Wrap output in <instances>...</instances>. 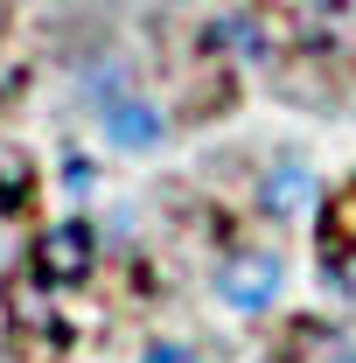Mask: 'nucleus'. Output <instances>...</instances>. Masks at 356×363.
Returning a JSON list of instances; mask_svg holds the SVG:
<instances>
[{
	"instance_id": "obj_8",
	"label": "nucleus",
	"mask_w": 356,
	"mask_h": 363,
	"mask_svg": "<svg viewBox=\"0 0 356 363\" xmlns=\"http://www.w3.org/2000/svg\"><path fill=\"white\" fill-rule=\"evenodd\" d=\"M0 35H7V0H0Z\"/></svg>"
},
{
	"instance_id": "obj_3",
	"label": "nucleus",
	"mask_w": 356,
	"mask_h": 363,
	"mask_svg": "<svg viewBox=\"0 0 356 363\" xmlns=\"http://www.w3.org/2000/svg\"><path fill=\"white\" fill-rule=\"evenodd\" d=\"M91 252H98L91 224H56V230H43V245H35V259H43L49 279H84V272H91Z\"/></svg>"
},
{
	"instance_id": "obj_5",
	"label": "nucleus",
	"mask_w": 356,
	"mask_h": 363,
	"mask_svg": "<svg viewBox=\"0 0 356 363\" xmlns=\"http://www.w3.org/2000/svg\"><path fill=\"white\" fill-rule=\"evenodd\" d=\"M287 363H356V335L335 328V321H294Z\"/></svg>"
},
{
	"instance_id": "obj_2",
	"label": "nucleus",
	"mask_w": 356,
	"mask_h": 363,
	"mask_svg": "<svg viewBox=\"0 0 356 363\" xmlns=\"http://www.w3.org/2000/svg\"><path fill=\"white\" fill-rule=\"evenodd\" d=\"M98 133L112 140L119 154H154L168 140V119H161V105L147 91H119L112 105H98Z\"/></svg>"
},
{
	"instance_id": "obj_6",
	"label": "nucleus",
	"mask_w": 356,
	"mask_h": 363,
	"mask_svg": "<svg viewBox=\"0 0 356 363\" xmlns=\"http://www.w3.org/2000/svg\"><path fill=\"white\" fill-rule=\"evenodd\" d=\"M28 189H35V168H28L14 147H0V196L14 203V196H28Z\"/></svg>"
},
{
	"instance_id": "obj_7",
	"label": "nucleus",
	"mask_w": 356,
	"mask_h": 363,
	"mask_svg": "<svg viewBox=\"0 0 356 363\" xmlns=\"http://www.w3.org/2000/svg\"><path fill=\"white\" fill-rule=\"evenodd\" d=\"M147 363H196L182 342H147Z\"/></svg>"
},
{
	"instance_id": "obj_4",
	"label": "nucleus",
	"mask_w": 356,
	"mask_h": 363,
	"mask_svg": "<svg viewBox=\"0 0 356 363\" xmlns=\"http://www.w3.org/2000/svg\"><path fill=\"white\" fill-rule=\"evenodd\" d=\"M308 196H314V175L294 161V154H279L266 175H259V210H266V217H301Z\"/></svg>"
},
{
	"instance_id": "obj_1",
	"label": "nucleus",
	"mask_w": 356,
	"mask_h": 363,
	"mask_svg": "<svg viewBox=\"0 0 356 363\" xmlns=\"http://www.w3.org/2000/svg\"><path fill=\"white\" fill-rule=\"evenodd\" d=\"M279 286H287V266H279V252H230L217 272V294L223 308H238V315H259L279 301Z\"/></svg>"
}]
</instances>
